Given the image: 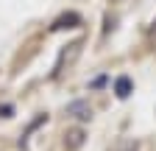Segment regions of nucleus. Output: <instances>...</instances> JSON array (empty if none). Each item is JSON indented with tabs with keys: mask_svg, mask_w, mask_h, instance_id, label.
Returning <instances> with one entry per match:
<instances>
[{
	"mask_svg": "<svg viewBox=\"0 0 156 151\" xmlns=\"http://www.w3.org/2000/svg\"><path fill=\"white\" fill-rule=\"evenodd\" d=\"M67 115H73V118H81V120H87V118L92 115V109H89V104H87V101H73V104L67 106Z\"/></svg>",
	"mask_w": 156,
	"mask_h": 151,
	"instance_id": "nucleus-1",
	"label": "nucleus"
},
{
	"mask_svg": "<svg viewBox=\"0 0 156 151\" xmlns=\"http://www.w3.org/2000/svg\"><path fill=\"white\" fill-rule=\"evenodd\" d=\"M114 92H117V98H128L131 95V79L128 76H120V79L114 81Z\"/></svg>",
	"mask_w": 156,
	"mask_h": 151,
	"instance_id": "nucleus-2",
	"label": "nucleus"
},
{
	"mask_svg": "<svg viewBox=\"0 0 156 151\" xmlns=\"http://www.w3.org/2000/svg\"><path fill=\"white\" fill-rule=\"evenodd\" d=\"M78 23H81V17H78V14H64L62 20H56L53 28H56V31H58V28H75Z\"/></svg>",
	"mask_w": 156,
	"mask_h": 151,
	"instance_id": "nucleus-3",
	"label": "nucleus"
}]
</instances>
